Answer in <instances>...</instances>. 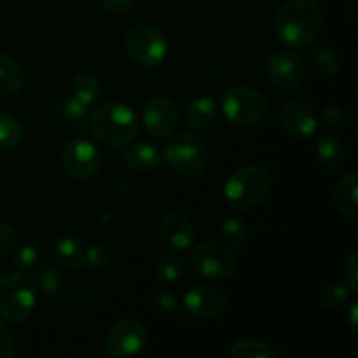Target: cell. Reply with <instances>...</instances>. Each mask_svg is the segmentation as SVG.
<instances>
[{
  "label": "cell",
  "mask_w": 358,
  "mask_h": 358,
  "mask_svg": "<svg viewBox=\"0 0 358 358\" xmlns=\"http://www.w3.org/2000/svg\"><path fill=\"white\" fill-rule=\"evenodd\" d=\"M324 23V9L317 0H289L275 17V34L289 48L311 44Z\"/></svg>",
  "instance_id": "cell-1"
},
{
  "label": "cell",
  "mask_w": 358,
  "mask_h": 358,
  "mask_svg": "<svg viewBox=\"0 0 358 358\" xmlns=\"http://www.w3.org/2000/svg\"><path fill=\"white\" fill-rule=\"evenodd\" d=\"M87 117L93 136L108 149L129 145L138 133V117L135 110L124 103H101L94 107Z\"/></svg>",
  "instance_id": "cell-2"
},
{
  "label": "cell",
  "mask_w": 358,
  "mask_h": 358,
  "mask_svg": "<svg viewBox=\"0 0 358 358\" xmlns=\"http://www.w3.org/2000/svg\"><path fill=\"white\" fill-rule=\"evenodd\" d=\"M273 178L268 170L261 166H241L227 177L224 184L226 201L238 212H248L261 205L269 196Z\"/></svg>",
  "instance_id": "cell-3"
},
{
  "label": "cell",
  "mask_w": 358,
  "mask_h": 358,
  "mask_svg": "<svg viewBox=\"0 0 358 358\" xmlns=\"http://www.w3.org/2000/svg\"><path fill=\"white\" fill-rule=\"evenodd\" d=\"M37 301V285L23 271L9 273L0 278V318L21 324L31 315Z\"/></svg>",
  "instance_id": "cell-4"
},
{
  "label": "cell",
  "mask_w": 358,
  "mask_h": 358,
  "mask_svg": "<svg viewBox=\"0 0 358 358\" xmlns=\"http://www.w3.org/2000/svg\"><path fill=\"white\" fill-rule=\"evenodd\" d=\"M163 157L168 166L182 177H199L208 166L206 143L191 133L170 135L163 147Z\"/></svg>",
  "instance_id": "cell-5"
},
{
  "label": "cell",
  "mask_w": 358,
  "mask_h": 358,
  "mask_svg": "<svg viewBox=\"0 0 358 358\" xmlns=\"http://www.w3.org/2000/svg\"><path fill=\"white\" fill-rule=\"evenodd\" d=\"M224 115L236 126H254L268 114V100L257 90L248 86L231 87L220 100Z\"/></svg>",
  "instance_id": "cell-6"
},
{
  "label": "cell",
  "mask_w": 358,
  "mask_h": 358,
  "mask_svg": "<svg viewBox=\"0 0 358 358\" xmlns=\"http://www.w3.org/2000/svg\"><path fill=\"white\" fill-rule=\"evenodd\" d=\"M124 45L129 58L147 69L159 66L168 55L166 35L154 24H136L126 35Z\"/></svg>",
  "instance_id": "cell-7"
},
{
  "label": "cell",
  "mask_w": 358,
  "mask_h": 358,
  "mask_svg": "<svg viewBox=\"0 0 358 358\" xmlns=\"http://www.w3.org/2000/svg\"><path fill=\"white\" fill-rule=\"evenodd\" d=\"M192 268L199 276L215 282L233 278L236 273L238 261L233 248L215 240H205L194 247L191 255Z\"/></svg>",
  "instance_id": "cell-8"
},
{
  "label": "cell",
  "mask_w": 358,
  "mask_h": 358,
  "mask_svg": "<svg viewBox=\"0 0 358 358\" xmlns=\"http://www.w3.org/2000/svg\"><path fill=\"white\" fill-rule=\"evenodd\" d=\"M227 303L229 299L226 290L217 285L203 283L185 292L182 306L191 320H213L226 311Z\"/></svg>",
  "instance_id": "cell-9"
},
{
  "label": "cell",
  "mask_w": 358,
  "mask_h": 358,
  "mask_svg": "<svg viewBox=\"0 0 358 358\" xmlns=\"http://www.w3.org/2000/svg\"><path fill=\"white\" fill-rule=\"evenodd\" d=\"M62 163L66 173L76 180H91L101 168V156L96 145L86 138H73L62 152Z\"/></svg>",
  "instance_id": "cell-10"
},
{
  "label": "cell",
  "mask_w": 358,
  "mask_h": 358,
  "mask_svg": "<svg viewBox=\"0 0 358 358\" xmlns=\"http://www.w3.org/2000/svg\"><path fill=\"white\" fill-rule=\"evenodd\" d=\"M147 345H149V332L145 325L133 318L117 322L105 338L107 352L117 358L140 355Z\"/></svg>",
  "instance_id": "cell-11"
},
{
  "label": "cell",
  "mask_w": 358,
  "mask_h": 358,
  "mask_svg": "<svg viewBox=\"0 0 358 358\" xmlns=\"http://www.w3.org/2000/svg\"><path fill=\"white\" fill-rule=\"evenodd\" d=\"M268 77L275 87L282 91H292L303 84L304 63L297 52L278 51L269 56Z\"/></svg>",
  "instance_id": "cell-12"
},
{
  "label": "cell",
  "mask_w": 358,
  "mask_h": 358,
  "mask_svg": "<svg viewBox=\"0 0 358 358\" xmlns=\"http://www.w3.org/2000/svg\"><path fill=\"white\" fill-rule=\"evenodd\" d=\"M143 124L147 131L156 138L173 135L178 126V108L175 101L163 94L154 96L143 112Z\"/></svg>",
  "instance_id": "cell-13"
},
{
  "label": "cell",
  "mask_w": 358,
  "mask_h": 358,
  "mask_svg": "<svg viewBox=\"0 0 358 358\" xmlns=\"http://www.w3.org/2000/svg\"><path fill=\"white\" fill-rule=\"evenodd\" d=\"M280 124L292 138L308 140L317 133L318 119L310 105L292 100L287 101L280 110Z\"/></svg>",
  "instance_id": "cell-14"
},
{
  "label": "cell",
  "mask_w": 358,
  "mask_h": 358,
  "mask_svg": "<svg viewBox=\"0 0 358 358\" xmlns=\"http://www.w3.org/2000/svg\"><path fill=\"white\" fill-rule=\"evenodd\" d=\"M159 233L168 247L175 248V250H187L194 243L192 222L180 212H170L163 215L159 222Z\"/></svg>",
  "instance_id": "cell-15"
},
{
  "label": "cell",
  "mask_w": 358,
  "mask_h": 358,
  "mask_svg": "<svg viewBox=\"0 0 358 358\" xmlns=\"http://www.w3.org/2000/svg\"><path fill=\"white\" fill-rule=\"evenodd\" d=\"M128 147V145H126ZM163 154L157 149L154 143L140 142L135 145H129L122 154V161L129 170L136 171V173H149L159 168Z\"/></svg>",
  "instance_id": "cell-16"
},
{
  "label": "cell",
  "mask_w": 358,
  "mask_h": 358,
  "mask_svg": "<svg viewBox=\"0 0 358 358\" xmlns=\"http://www.w3.org/2000/svg\"><path fill=\"white\" fill-rule=\"evenodd\" d=\"M357 187L358 178L355 171L345 175L332 192V205L339 215L346 219H355L358 215V201H357Z\"/></svg>",
  "instance_id": "cell-17"
},
{
  "label": "cell",
  "mask_w": 358,
  "mask_h": 358,
  "mask_svg": "<svg viewBox=\"0 0 358 358\" xmlns=\"http://www.w3.org/2000/svg\"><path fill=\"white\" fill-rule=\"evenodd\" d=\"M317 157L322 166L336 170L346 159L345 143L338 135H331V133L320 135V138L317 140Z\"/></svg>",
  "instance_id": "cell-18"
},
{
  "label": "cell",
  "mask_w": 358,
  "mask_h": 358,
  "mask_svg": "<svg viewBox=\"0 0 358 358\" xmlns=\"http://www.w3.org/2000/svg\"><path fill=\"white\" fill-rule=\"evenodd\" d=\"M24 86V70L10 56L0 52V96H13Z\"/></svg>",
  "instance_id": "cell-19"
},
{
  "label": "cell",
  "mask_w": 358,
  "mask_h": 358,
  "mask_svg": "<svg viewBox=\"0 0 358 358\" xmlns=\"http://www.w3.org/2000/svg\"><path fill=\"white\" fill-rule=\"evenodd\" d=\"M217 105L212 98L201 96L191 101L185 110V121L192 129H206L215 122Z\"/></svg>",
  "instance_id": "cell-20"
},
{
  "label": "cell",
  "mask_w": 358,
  "mask_h": 358,
  "mask_svg": "<svg viewBox=\"0 0 358 358\" xmlns=\"http://www.w3.org/2000/svg\"><path fill=\"white\" fill-rule=\"evenodd\" d=\"M55 254L59 264H63L69 269H77L84 266V247L77 238L70 236H59L55 245Z\"/></svg>",
  "instance_id": "cell-21"
},
{
  "label": "cell",
  "mask_w": 358,
  "mask_h": 358,
  "mask_svg": "<svg viewBox=\"0 0 358 358\" xmlns=\"http://www.w3.org/2000/svg\"><path fill=\"white\" fill-rule=\"evenodd\" d=\"M308 59H310V65L313 66L315 72L324 77L334 76L341 66V58L336 52V49L324 44H317L315 48H311L308 52Z\"/></svg>",
  "instance_id": "cell-22"
},
{
  "label": "cell",
  "mask_w": 358,
  "mask_h": 358,
  "mask_svg": "<svg viewBox=\"0 0 358 358\" xmlns=\"http://www.w3.org/2000/svg\"><path fill=\"white\" fill-rule=\"evenodd\" d=\"M231 357L233 358H276L278 352L273 348L269 343L261 341V339L247 338L234 343L231 348Z\"/></svg>",
  "instance_id": "cell-23"
},
{
  "label": "cell",
  "mask_w": 358,
  "mask_h": 358,
  "mask_svg": "<svg viewBox=\"0 0 358 358\" xmlns=\"http://www.w3.org/2000/svg\"><path fill=\"white\" fill-rule=\"evenodd\" d=\"M72 94L87 107H91L100 98L101 86L93 73H79L72 83Z\"/></svg>",
  "instance_id": "cell-24"
},
{
  "label": "cell",
  "mask_w": 358,
  "mask_h": 358,
  "mask_svg": "<svg viewBox=\"0 0 358 358\" xmlns=\"http://www.w3.org/2000/svg\"><path fill=\"white\" fill-rule=\"evenodd\" d=\"M23 142V126L16 117L0 112V150H13Z\"/></svg>",
  "instance_id": "cell-25"
},
{
  "label": "cell",
  "mask_w": 358,
  "mask_h": 358,
  "mask_svg": "<svg viewBox=\"0 0 358 358\" xmlns=\"http://www.w3.org/2000/svg\"><path fill=\"white\" fill-rule=\"evenodd\" d=\"M185 273V261L178 255H163L154 264V275L161 282H177L184 276Z\"/></svg>",
  "instance_id": "cell-26"
},
{
  "label": "cell",
  "mask_w": 358,
  "mask_h": 358,
  "mask_svg": "<svg viewBox=\"0 0 358 358\" xmlns=\"http://www.w3.org/2000/svg\"><path fill=\"white\" fill-rule=\"evenodd\" d=\"M350 299V287L346 283H329L318 294L322 308L329 311H336L345 306Z\"/></svg>",
  "instance_id": "cell-27"
},
{
  "label": "cell",
  "mask_w": 358,
  "mask_h": 358,
  "mask_svg": "<svg viewBox=\"0 0 358 358\" xmlns=\"http://www.w3.org/2000/svg\"><path fill=\"white\" fill-rule=\"evenodd\" d=\"M248 238L247 224L241 220V217L233 215L227 217L222 224V240L229 248H240Z\"/></svg>",
  "instance_id": "cell-28"
},
{
  "label": "cell",
  "mask_w": 358,
  "mask_h": 358,
  "mask_svg": "<svg viewBox=\"0 0 358 358\" xmlns=\"http://www.w3.org/2000/svg\"><path fill=\"white\" fill-rule=\"evenodd\" d=\"M150 308L159 317H171V315L177 313L180 304H178L177 297L168 290H156L150 296Z\"/></svg>",
  "instance_id": "cell-29"
},
{
  "label": "cell",
  "mask_w": 358,
  "mask_h": 358,
  "mask_svg": "<svg viewBox=\"0 0 358 358\" xmlns=\"http://www.w3.org/2000/svg\"><path fill=\"white\" fill-rule=\"evenodd\" d=\"M112 254L107 245L94 243L84 250V264H87L93 269H103L110 264Z\"/></svg>",
  "instance_id": "cell-30"
},
{
  "label": "cell",
  "mask_w": 358,
  "mask_h": 358,
  "mask_svg": "<svg viewBox=\"0 0 358 358\" xmlns=\"http://www.w3.org/2000/svg\"><path fill=\"white\" fill-rule=\"evenodd\" d=\"M63 282H65V280H63L62 273L55 268L42 269L37 276L38 289H41L44 294H51V296L62 290Z\"/></svg>",
  "instance_id": "cell-31"
},
{
  "label": "cell",
  "mask_w": 358,
  "mask_h": 358,
  "mask_svg": "<svg viewBox=\"0 0 358 358\" xmlns=\"http://www.w3.org/2000/svg\"><path fill=\"white\" fill-rule=\"evenodd\" d=\"M62 112L63 117L70 122H83L84 119L90 115V107L86 103H83L80 100H77L76 96L65 98V101L62 103Z\"/></svg>",
  "instance_id": "cell-32"
},
{
  "label": "cell",
  "mask_w": 358,
  "mask_h": 358,
  "mask_svg": "<svg viewBox=\"0 0 358 358\" xmlns=\"http://www.w3.org/2000/svg\"><path fill=\"white\" fill-rule=\"evenodd\" d=\"M37 262L38 250L34 245H21L16 250V255H14V266H16L20 271H30V269H34L35 266H37Z\"/></svg>",
  "instance_id": "cell-33"
},
{
  "label": "cell",
  "mask_w": 358,
  "mask_h": 358,
  "mask_svg": "<svg viewBox=\"0 0 358 358\" xmlns=\"http://www.w3.org/2000/svg\"><path fill=\"white\" fill-rule=\"evenodd\" d=\"M17 247V236L14 229L7 224L0 222V261L6 259L7 255L13 254Z\"/></svg>",
  "instance_id": "cell-34"
},
{
  "label": "cell",
  "mask_w": 358,
  "mask_h": 358,
  "mask_svg": "<svg viewBox=\"0 0 358 358\" xmlns=\"http://www.w3.org/2000/svg\"><path fill=\"white\" fill-rule=\"evenodd\" d=\"M322 122H324L327 128L332 129H341L345 128L346 124V112L343 110L341 107H327L324 112H322Z\"/></svg>",
  "instance_id": "cell-35"
},
{
  "label": "cell",
  "mask_w": 358,
  "mask_h": 358,
  "mask_svg": "<svg viewBox=\"0 0 358 358\" xmlns=\"http://www.w3.org/2000/svg\"><path fill=\"white\" fill-rule=\"evenodd\" d=\"M345 278L350 290H358V250H352L345 261Z\"/></svg>",
  "instance_id": "cell-36"
},
{
  "label": "cell",
  "mask_w": 358,
  "mask_h": 358,
  "mask_svg": "<svg viewBox=\"0 0 358 358\" xmlns=\"http://www.w3.org/2000/svg\"><path fill=\"white\" fill-rule=\"evenodd\" d=\"M14 352H16V348H14L13 336L0 322V358H13Z\"/></svg>",
  "instance_id": "cell-37"
},
{
  "label": "cell",
  "mask_w": 358,
  "mask_h": 358,
  "mask_svg": "<svg viewBox=\"0 0 358 358\" xmlns=\"http://www.w3.org/2000/svg\"><path fill=\"white\" fill-rule=\"evenodd\" d=\"M136 0H101V6L107 13L112 14H124L135 6Z\"/></svg>",
  "instance_id": "cell-38"
},
{
  "label": "cell",
  "mask_w": 358,
  "mask_h": 358,
  "mask_svg": "<svg viewBox=\"0 0 358 358\" xmlns=\"http://www.w3.org/2000/svg\"><path fill=\"white\" fill-rule=\"evenodd\" d=\"M357 315H358V306H357V303H353L352 308H350V313H348L350 331H352L353 334H357Z\"/></svg>",
  "instance_id": "cell-39"
}]
</instances>
